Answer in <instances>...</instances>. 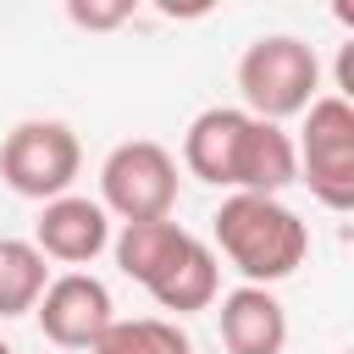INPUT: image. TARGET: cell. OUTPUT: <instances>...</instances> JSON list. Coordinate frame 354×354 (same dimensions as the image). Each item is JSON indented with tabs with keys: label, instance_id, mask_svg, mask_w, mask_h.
Wrapping results in <instances>:
<instances>
[{
	"label": "cell",
	"instance_id": "7a4b0ae2",
	"mask_svg": "<svg viewBox=\"0 0 354 354\" xmlns=\"http://www.w3.org/2000/svg\"><path fill=\"white\" fill-rule=\"evenodd\" d=\"M216 249L227 254V266L249 282V288H271L282 277H293L310 254V227L299 221V210H288L282 199L266 194H227L221 210L210 216Z\"/></svg>",
	"mask_w": 354,
	"mask_h": 354
},
{
	"label": "cell",
	"instance_id": "7c38bea8",
	"mask_svg": "<svg viewBox=\"0 0 354 354\" xmlns=\"http://www.w3.org/2000/svg\"><path fill=\"white\" fill-rule=\"evenodd\" d=\"M50 288V266L28 238H0V321L28 315Z\"/></svg>",
	"mask_w": 354,
	"mask_h": 354
},
{
	"label": "cell",
	"instance_id": "ba28073f",
	"mask_svg": "<svg viewBox=\"0 0 354 354\" xmlns=\"http://www.w3.org/2000/svg\"><path fill=\"white\" fill-rule=\"evenodd\" d=\"M33 249L44 260H61V266H88L100 249H111V216L100 210V199H83V194H61L39 210L33 221Z\"/></svg>",
	"mask_w": 354,
	"mask_h": 354
},
{
	"label": "cell",
	"instance_id": "30bf717a",
	"mask_svg": "<svg viewBox=\"0 0 354 354\" xmlns=\"http://www.w3.org/2000/svg\"><path fill=\"white\" fill-rule=\"evenodd\" d=\"M188 243H194V232L177 227L171 216H166V221H127V227L111 238L122 277H133L138 288H155V282L177 266V254H183Z\"/></svg>",
	"mask_w": 354,
	"mask_h": 354
},
{
	"label": "cell",
	"instance_id": "9a60e30c",
	"mask_svg": "<svg viewBox=\"0 0 354 354\" xmlns=\"http://www.w3.org/2000/svg\"><path fill=\"white\" fill-rule=\"evenodd\" d=\"M0 354H17V348H11V343H0Z\"/></svg>",
	"mask_w": 354,
	"mask_h": 354
},
{
	"label": "cell",
	"instance_id": "277c9868",
	"mask_svg": "<svg viewBox=\"0 0 354 354\" xmlns=\"http://www.w3.org/2000/svg\"><path fill=\"white\" fill-rule=\"evenodd\" d=\"M293 155H299V183H310V194L326 210L337 216L354 210V100L315 94Z\"/></svg>",
	"mask_w": 354,
	"mask_h": 354
},
{
	"label": "cell",
	"instance_id": "3957f363",
	"mask_svg": "<svg viewBox=\"0 0 354 354\" xmlns=\"http://www.w3.org/2000/svg\"><path fill=\"white\" fill-rule=\"evenodd\" d=\"M238 94L249 116L282 127L288 116H304L321 94V55L293 33H260L238 55Z\"/></svg>",
	"mask_w": 354,
	"mask_h": 354
},
{
	"label": "cell",
	"instance_id": "5b68a950",
	"mask_svg": "<svg viewBox=\"0 0 354 354\" xmlns=\"http://www.w3.org/2000/svg\"><path fill=\"white\" fill-rule=\"evenodd\" d=\"M177 205V155L155 138H127L100 166V210L127 221H166Z\"/></svg>",
	"mask_w": 354,
	"mask_h": 354
},
{
	"label": "cell",
	"instance_id": "6da1fadb",
	"mask_svg": "<svg viewBox=\"0 0 354 354\" xmlns=\"http://www.w3.org/2000/svg\"><path fill=\"white\" fill-rule=\"evenodd\" d=\"M183 166L210 183V188H232V194H266L277 199L288 183H299V155L293 138L277 122L249 116L243 105H210L188 122L183 133Z\"/></svg>",
	"mask_w": 354,
	"mask_h": 354
},
{
	"label": "cell",
	"instance_id": "52a82bcc",
	"mask_svg": "<svg viewBox=\"0 0 354 354\" xmlns=\"http://www.w3.org/2000/svg\"><path fill=\"white\" fill-rule=\"evenodd\" d=\"M33 315H39V332L55 348H94L105 337V326L116 321V304H111V288L94 271H61V277H50Z\"/></svg>",
	"mask_w": 354,
	"mask_h": 354
},
{
	"label": "cell",
	"instance_id": "5bb4252c",
	"mask_svg": "<svg viewBox=\"0 0 354 354\" xmlns=\"http://www.w3.org/2000/svg\"><path fill=\"white\" fill-rule=\"evenodd\" d=\"M66 17H72L77 28H116V22L133 17V6H127V0H116V6H83V0H72Z\"/></svg>",
	"mask_w": 354,
	"mask_h": 354
},
{
	"label": "cell",
	"instance_id": "8fae6325",
	"mask_svg": "<svg viewBox=\"0 0 354 354\" xmlns=\"http://www.w3.org/2000/svg\"><path fill=\"white\" fill-rule=\"evenodd\" d=\"M149 299H155L160 310H171V315H199V310H210V304L221 299V260H216V249L194 238V243L177 254V266L149 288Z\"/></svg>",
	"mask_w": 354,
	"mask_h": 354
},
{
	"label": "cell",
	"instance_id": "8992f818",
	"mask_svg": "<svg viewBox=\"0 0 354 354\" xmlns=\"http://www.w3.org/2000/svg\"><path fill=\"white\" fill-rule=\"evenodd\" d=\"M83 171V144L66 122H17L0 144V177L22 199H61Z\"/></svg>",
	"mask_w": 354,
	"mask_h": 354
},
{
	"label": "cell",
	"instance_id": "4fadbf2b",
	"mask_svg": "<svg viewBox=\"0 0 354 354\" xmlns=\"http://www.w3.org/2000/svg\"><path fill=\"white\" fill-rule=\"evenodd\" d=\"M88 354H194V343L166 315H133V321H111Z\"/></svg>",
	"mask_w": 354,
	"mask_h": 354
},
{
	"label": "cell",
	"instance_id": "9c48e42d",
	"mask_svg": "<svg viewBox=\"0 0 354 354\" xmlns=\"http://www.w3.org/2000/svg\"><path fill=\"white\" fill-rule=\"evenodd\" d=\"M216 321H221L227 354H282L288 348V310L271 288L238 282L232 293H221Z\"/></svg>",
	"mask_w": 354,
	"mask_h": 354
}]
</instances>
